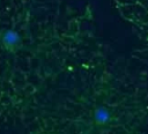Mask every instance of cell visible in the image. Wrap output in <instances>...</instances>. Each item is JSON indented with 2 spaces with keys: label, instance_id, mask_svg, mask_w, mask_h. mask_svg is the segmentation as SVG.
<instances>
[{
  "label": "cell",
  "instance_id": "cell-3",
  "mask_svg": "<svg viewBox=\"0 0 148 134\" xmlns=\"http://www.w3.org/2000/svg\"><path fill=\"white\" fill-rule=\"evenodd\" d=\"M117 9L136 34L140 42L138 57L148 65V0H121Z\"/></svg>",
  "mask_w": 148,
  "mask_h": 134
},
{
  "label": "cell",
  "instance_id": "cell-1",
  "mask_svg": "<svg viewBox=\"0 0 148 134\" xmlns=\"http://www.w3.org/2000/svg\"><path fill=\"white\" fill-rule=\"evenodd\" d=\"M35 134H148V89L95 37L51 77L25 113Z\"/></svg>",
  "mask_w": 148,
  "mask_h": 134
},
{
  "label": "cell",
  "instance_id": "cell-2",
  "mask_svg": "<svg viewBox=\"0 0 148 134\" xmlns=\"http://www.w3.org/2000/svg\"><path fill=\"white\" fill-rule=\"evenodd\" d=\"M92 36L83 14L61 20L42 0H0V106L25 114L64 62Z\"/></svg>",
  "mask_w": 148,
  "mask_h": 134
}]
</instances>
